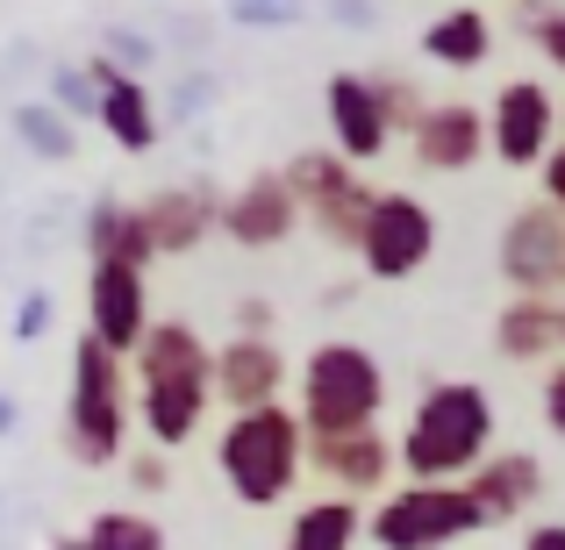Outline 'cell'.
I'll use <instances>...</instances> for the list:
<instances>
[{
  "mask_svg": "<svg viewBox=\"0 0 565 550\" xmlns=\"http://www.w3.org/2000/svg\"><path fill=\"white\" fill-rule=\"evenodd\" d=\"M487 451H494V400H487V386L444 379L415 400L408 429L394 443V472H408V486H458Z\"/></svg>",
  "mask_w": 565,
  "mask_h": 550,
  "instance_id": "cell-1",
  "label": "cell"
},
{
  "mask_svg": "<svg viewBox=\"0 0 565 550\" xmlns=\"http://www.w3.org/2000/svg\"><path fill=\"white\" fill-rule=\"evenodd\" d=\"M215 472L230 479V494L244 500V508H279L308 472V436H301L287 400L230 414L222 436H215Z\"/></svg>",
  "mask_w": 565,
  "mask_h": 550,
  "instance_id": "cell-2",
  "label": "cell"
},
{
  "mask_svg": "<svg viewBox=\"0 0 565 550\" xmlns=\"http://www.w3.org/2000/svg\"><path fill=\"white\" fill-rule=\"evenodd\" d=\"M301 408H294V422H301V436H359V429L380 422L386 408V371L365 344H316L301 358Z\"/></svg>",
  "mask_w": 565,
  "mask_h": 550,
  "instance_id": "cell-3",
  "label": "cell"
},
{
  "mask_svg": "<svg viewBox=\"0 0 565 550\" xmlns=\"http://www.w3.org/2000/svg\"><path fill=\"white\" fill-rule=\"evenodd\" d=\"M129 436V365L108 358L94 336L72 344V400H65V451L79 465H115Z\"/></svg>",
  "mask_w": 565,
  "mask_h": 550,
  "instance_id": "cell-4",
  "label": "cell"
},
{
  "mask_svg": "<svg viewBox=\"0 0 565 550\" xmlns=\"http://www.w3.org/2000/svg\"><path fill=\"white\" fill-rule=\"evenodd\" d=\"M279 180H287L301 222L322 236V244L359 250V229H365V215H373V186H365L344 158H337V151H301Z\"/></svg>",
  "mask_w": 565,
  "mask_h": 550,
  "instance_id": "cell-5",
  "label": "cell"
},
{
  "mask_svg": "<svg viewBox=\"0 0 565 550\" xmlns=\"http://www.w3.org/2000/svg\"><path fill=\"white\" fill-rule=\"evenodd\" d=\"M480 508H472L458 486H394L373 515H365V537L380 550H444L458 537H480Z\"/></svg>",
  "mask_w": 565,
  "mask_h": 550,
  "instance_id": "cell-6",
  "label": "cell"
},
{
  "mask_svg": "<svg viewBox=\"0 0 565 550\" xmlns=\"http://www.w3.org/2000/svg\"><path fill=\"white\" fill-rule=\"evenodd\" d=\"M501 279L515 287V301H565V215L544 201L515 207L501 229Z\"/></svg>",
  "mask_w": 565,
  "mask_h": 550,
  "instance_id": "cell-7",
  "label": "cell"
},
{
  "mask_svg": "<svg viewBox=\"0 0 565 550\" xmlns=\"http://www.w3.org/2000/svg\"><path fill=\"white\" fill-rule=\"evenodd\" d=\"M437 258V215L415 193H373V215L359 229V265L373 279H415Z\"/></svg>",
  "mask_w": 565,
  "mask_h": 550,
  "instance_id": "cell-8",
  "label": "cell"
},
{
  "mask_svg": "<svg viewBox=\"0 0 565 550\" xmlns=\"http://www.w3.org/2000/svg\"><path fill=\"white\" fill-rule=\"evenodd\" d=\"M480 115H487V151L515 172L544 165V151L558 143V100L544 79H509L494 94V108H480Z\"/></svg>",
  "mask_w": 565,
  "mask_h": 550,
  "instance_id": "cell-9",
  "label": "cell"
},
{
  "mask_svg": "<svg viewBox=\"0 0 565 550\" xmlns=\"http://www.w3.org/2000/svg\"><path fill=\"white\" fill-rule=\"evenodd\" d=\"M207 400H222L230 414L287 400V351L273 336H230L222 351H207Z\"/></svg>",
  "mask_w": 565,
  "mask_h": 550,
  "instance_id": "cell-10",
  "label": "cell"
},
{
  "mask_svg": "<svg viewBox=\"0 0 565 550\" xmlns=\"http://www.w3.org/2000/svg\"><path fill=\"white\" fill-rule=\"evenodd\" d=\"M143 330H151V287L129 265H94L86 272V336H94L108 358H137Z\"/></svg>",
  "mask_w": 565,
  "mask_h": 550,
  "instance_id": "cell-11",
  "label": "cell"
},
{
  "mask_svg": "<svg viewBox=\"0 0 565 550\" xmlns=\"http://www.w3.org/2000/svg\"><path fill=\"white\" fill-rule=\"evenodd\" d=\"M222 236H230L236 250H279L294 229H301V207H294V193L279 172H258V180H244L222 201Z\"/></svg>",
  "mask_w": 565,
  "mask_h": 550,
  "instance_id": "cell-12",
  "label": "cell"
},
{
  "mask_svg": "<svg viewBox=\"0 0 565 550\" xmlns=\"http://www.w3.org/2000/svg\"><path fill=\"white\" fill-rule=\"evenodd\" d=\"M308 472L330 479L337 500H373L394 479V443L380 429H359V436H316L308 443Z\"/></svg>",
  "mask_w": 565,
  "mask_h": 550,
  "instance_id": "cell-13",
  "label": "cell"
},
{
  "mask_svg": "<svg viewBox=\"0 0 565 550\" xmlns=\"http://www.w3.org/2000/svg\"><path fill=\"white\" fill-rule=\"evenodd\" d=\"M408 151L423 172H472L487 158V115L472 100H429V115L408 129Z\"/></svg>",
  "mask_w": 565,
  "mask_h": 550,
  "instance_id": "cell-14",
  "label": "cell"
},
{
  "mask_svg": "<svg viewBox=\"0 0 565 550\" xmlns=\"http://www.w3.org/2000/svg\"><path fill=\"white\" fill-rule=\"evenodd\" d=\"M458 494L472 500V508H480V522L494 529V522H515V515H530L544 500V465L530 451H487L480 465L466 472V479H458Z\"/></svg>",
  "mask_w": 565,
  "mask_h": 550,
  "instance_id": "cell-15",
  "label": "cell"
},
{
  "mask_svg": "<svg viewBox=\"0 0 565 550\" xmlns=\"http://www.w3.org/2000/svg\"><path fill=\"white\" fill-rule=\"evenodd\" d=\"M215 215H222V201L207 186H166V193H151V201L137 207L151 258H186V250H201L207 229H215Z\"/></svg>",
  "mask_w": 565,
  "mask_h": 550,
  "instance_id": "cell-16",
  "label": "cell"
},
{
  "mask_svg": "<svg viewBox=\"0 0 565 550\" xmlns=\"http://www.w3.org/2000/svg\"><path fill=\"white\" fill-rule=\"evenodd\" d=\"M322 108H330V143H337V158H344L351 172L359 165H373V158H386V122H380V108H373V86H365V72H337L330 79V94H322Z\"/></svg>",
  "mask_w": 565,
  "mask_h": 550,
  "instance_id": "cell-17",
  "label": "cell"
},
{
  "mask_svg": "<svg viewBox=\"0 0 565 550\" xmlns=\"http://www.w3.org/2000/svg\"><path fill=\"white\" fill-rule=\"evenodd\" d=\"M494 351L509 365H544L558 358V301H509L494 315Z\"/></svg>",
  "mask_w": 565,
  "mask_h": 550,
  "instance_id": "cell-18",
  "label": "cell"
},
{
  "mask_svg": "<svg viewBox=\"0 0 565 550\" xmlns=\"http://www.w3.org/2000/svg\"><path fill=\"white\" fill-rule=\"evenodd\" d=\"M94 115H100V129H108V143H122L129 158L158 143V108H151V94H143V86L129 79V72H115V79L100 86Z\"/></svg>",
  "mask_w": 565,
  "mask_h": 550,
  "instance_id": "cell-19",
  "label": "cell"
},
{
  "mask_svg": "<svg viewBox=\"0 0 565 550\" xmlns=\"http://www.w3.org/2000/svg\"><path fill=\"white\" fill-rule=\"evenodd\" d=\"M359 537H365V508L337 494L294 508V522H287V550H359Z\"/></svg>",
  "mask_w": 565,
  "mask_h": 550,
  "instance_id": "cell-20",
  "label": "cell"
},
{
  "mask_svg": "<svg viewBox=\"0 0 565 550\" xmlns=\"http://www.w3.org/2000/svg\"><path fill=\"white\" fill-rule=\"evenodd\" d=\"M186 371H207L201 330L180 322V315L151 322V330H143V344H137V379H186Z\"/></svg>",
  "mask_w": 565,
  "mask_h": 550,
  "instance_id": "cell-21",
  "label": "cell"
},
{
  "mask_svg": "<svg viewBox=\"0 0 565 550\" xmlns=\"http://www.w3.org/2000/svg\"><path fill=\"white\" fill-rule=\"evenodd\" d=\"M423 51L437 57V65H451V72H472V65H487V51H494V22H487L480 8H451V14H437V22L423 29Z\"/></svg>",
  "mask_w": 565,
  "mask_h": 550,
  "instance_id": "cell-22",
  "label": "cell"
},
{
  "mask_svg": "<svg viewBox=\"0 0 565 550\" xmlns=\"http://www.w3.org/2000/svg\"><path fill=\"white\" fill-rule=\"evenodd\" d=\"M86 250H94V265H129V272L151 265L143 222H137V207H122V201H100L94 215H86Z\"/></svg>",
  "mask_w": 565,
  "mask_h": 550,
  "instance_id": "cell-23",
  "label": "cell"
},
{
  "mask_svg": "<svg viewBox=\"0 0 565 550\" xmlns=\"http://www.w3.org/2000/svg\"><path fill=\"white\" fill-rule=\"evenodd\" d=\"M79 543L86 550H166V529H158L151 515H137V508H100Z\"/></svg>",
  "mask_w": 565,
  "mask_h": 550,
  "instance_id": "cell-24",
  "label": "cell"
},
{
  "mask_svg": "<svg viewBox=\"0 0 565 550\" xmlns=\"http://www.w3.org/2000/svg\"><path fill=\"white\" fill-rule=\"evenodd\" d=\"M365 86H373V108H380L386 137H408V129L429 115V100L415 94V79H401V72H365Z\"/></svg>",
  "mask_w": 565,
  "mask_h": 550,
  "instance_id": "cell-25",
  "label": "cell"
},
{
  "mask_svg": "<svg viewBox=\"0 0 565 550\" xmlns=\"http://www.w3.org/2000/svg\"><path fill=\"white\" fill-rule=\"evenodd\" d=\"M14 129H22L29 151H43V158H72V129L57 122V108H22V115H14Z\"/></svg>",
  "mask_w": 565,
  "mask_h": 550,
  "instance_id": "cell-26",
  "label": "cell"
},
{
  "mask_svg": "<svg viewBox=\"0 0 565 550\" xmlns=\"http://www.w3.org/2000/svg\"><path fill=\"white\" fill-rule=\"evenodd\" d=\"M530 36H537V51H544V57H552V65L565 72V8L530 14Z\"/></svg>",
  "mask_w": 565,
  "mask_h": 550,
  "instance_id": "cell-27",
  "label": "cell"
},
{
  "mask_svg": "<svg viewBox=\"0 0 565 550\" xmlns=\"http://www.w3.org/2000/svg\"><path fill=\"white\" fill-rule=\"evenodd\" d=\"M537 180H544V207H552V215H565V137L552 143V151H544Z\"/></svg>",
  "mask_w": 565,
  "mask_h": 550,
  "instance_id": "cell-28",
  "label": "cell"
},
{
  "mask_svg": "<svg viewBox=\"0 0 565 550\" xmlns=\"http://www.w3.org/2000/svg\"><path fill=\"white\" fill-rule=\"evenodd\" d=\"M544 429L565 436V358H552V371H544Z\"/></svg>",
  "mask_w": 565,
  "mask_h": 550,
  "instance_id": "cell-29",
  "label": "cell"
},
{
  "mask_svg": "<svg viewBox=\"0 0 565 550\" xmlns=\"http://www.w3.org/2000/svg\"><path fill=\"white\" fill-rule=\"evenodd\" d=\"M129 486H137V494H166L172 465H166V457H137V465H129Z\"/></svg>",
  "mask_w": 565,
  "mask_h": 550,
  "instance_id": "cell-30",
  "label": "cell"
},
{
  "mask_svg": "<svg viewBox=\"0 0 565 550\" xmlns=\"http://www.w3.org/2000/svg\"><path fill=\"white\" fill-rule=\"evenodd\" d=\"M236 336H273V301H244L236 308Z\"/></svg>",
  "mask_w": 565,
  "mask_h": 550,
  "instance_id": "cell-31",
  "label": "cell"
},
{
  "mask_svg": "<svg viewBox=\"0 0 565 550\" xmlns=\"http://www.w3.org/2000/svg\"><path fill=\"white\" fill-rule=\"evenodd\" d=\"M523 550H565V522H544V529H530Z\"/></svg>",
  "mask_w": 565,
  "mask_h": 550,
  "instance_id": "cell-32",
  "label": "cell"
},
{
  "mask_svg": "<svg viewBox=\"0 0 565 550\" xmlns=\"http://www.w3.org/2000/svg\"><path fill=\"white\" fill-rule=\"evenodd\" d=\"M558 351H565V301H558Z\"/></svg>",
  "mask_w": 565,
  "mask_h": 550,
  "instance_id": "cell-33",
  "label": "cell"
},
{
  "mask_svg": "<svg viewBox=\"0 0 565 550\" xmlns=\"http://www.w3.org/2000/svg\"><path fill=\"white\" fill-rule=\"evenodd\" d=\"M57 550H86V543H79V537H65V543H57Z\"/></svg>",
  "mask_w": 565,
  "mask_h": 550,
  "instance_id": "cell-34",
  "label": "cell"
},
{
  "mask_svg": "<svg viewBox=\"0 0 565 550\" xmlns=\"http://www.w3.org/2000/svg\"><path fill=\"white\" fill-rule=\"evenodd\" d=\"M558 122H565V115H558Z\"/></svg>",
  "mask_w": 565,
  "mask_h": 550,
  "instance_id": "cell-35",
  "label": "cell"
}]
</instances>
